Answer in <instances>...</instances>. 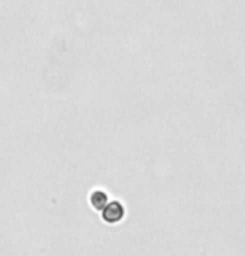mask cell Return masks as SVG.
<instances>
[{
    "instance_id": "cell-1",
    "label": "cell",
    "mask_w": 245,
    "mask_h": 256,
    "mask_svg": "<svg viewBox=\"0 0 245 256\" xmlns=\"http://www.w3.org/2000/svg\"><path fill=\"white\" fill-rule=\"evenodd\" d=\"M126 216V208H124L119 201H109L101 211V218L108 224H118L121 223Z\"/></svg>"
},
{
    "instance_id": "cell-2",
    "label": "cell",
    "mask_w": 245,
    "mask_h": 256,
    "mask_svg": "<svg viewBox=\"0 0 245 256\" xmlns=\"http://www.w3.org/2000/svg\"><path fill=\"white\" fill-rule=\"evenodd\" d=\"M108 202H109L108 192H104L103 190H94L93 192H91V196H89V204H91V208H93L94 211L101 212V211H103V208L106 206Z\"/></svg>"
}]
</instances>
